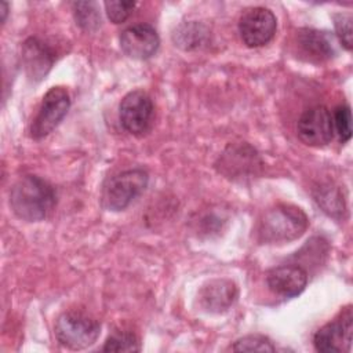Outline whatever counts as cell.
<instances>
[{
    "label": "cell",
    "mask_w": 353,
    "mask_h": 353,
    "mask_svg": "<svg viewBox=\"0 0 353 353\" xmlns=\"http://www.w3.org/2000/svg\"><path fill=\"white\" fill-rule=\"evenodd\" d=\"M54 188L37 175L19 178L10 192V207L22 221L37 222L46 219L55 207Z\"/></svg>",
    "instance_id": "cell-1"
},
{
    "label": "cell",
    "mask_w": 353,
    "mask_h": 353,
    "mask_svg": "<svg viewBox=\"0 0 353 353\" xmlns=\"http://www.w3.org/2000/svg\"><path fill=\"white\" fill-rule=\"evenodd\" d=\"M309 226L306 214L292 204H277L268 210L258 226L262 243H285L303 234Z\"/></svg>",
    "instance_id": "cell-2"
},
{
    "label": "cell",
    "mask_w": 353,
    "mask_h": 353,
    "mask_svg": "<svg viewBox=\"0 0 353 353\" xmlns=\"http://www.w3.org/2000/svg\"><path fill=\"white\" fill-rule=\"evenodd\" d=\"M149 182V175L142 168L125 170L108 179L102 190V205L109 211L127 208L143 190Z\"/></svg>",
    "instance_id": "cell-3"
},
{
    "label": "cell",
    "mask_w": 353,
    "mask_h": 353,
    "mask_svg": "<svg viewBox=\"0 0 353 353\" xmlns=\"http://www.w3.org/2000/svg\"><path fill=\"white\" fill-rule=\"evenodd\" d=\"M58 342L72 350H81L95 343L101 334V324L80 312H65L55 323Z\"/></svg>",
    "instance_id": "cell-4"
},
{
    "label": "cell",
    "mask_w": 353,
    "mask_h": 353,
    "mask_svg": "<svg viewBox=\"0 0 353 353\" xmlns=\"http://www.w3.org/2000/svg\"><path fill=\"white\" fill-rule=\"evenodd\" d=\"M69 108L70 97L68 90L59 85L50 88L44 94L39 110L30 124V137L33 139L47 137L63 120Z\"/></svg>",
    "instance_id": "cell-5"
},
{
    "label": "cell",
    "mask_w": 353,
    "mask_h": 353,
    "mask_svg": "<svg viewBox=\"0 0 353 353\" xmlns=\"http://www.w3.org/2000/svg\"><path fill=\"white\" fill-rule=\"evenodd\" d=\"M353 336V312L352 306L343 307L339 314L323 325L313 338L317 352L321 353H341L349 352Z\"/></svg>",
    "instance_id": "cell-6"
},
{
    "label": "cell",
    "mask_w": 353,
    "mask_h": 353,
    "mask_svg": "<svg viewBox=\"0 0 353 353\" xmlns=\"http://www.w3.org/2000/svg\"><path fill=\"white\" fill-rule=\"evenodd\" d=\"M153 101L150 95L142 90L128 92L120 102L119 117L127 132L141 137L149 131L153 120Z\"/></svg>",
    "instance_id": "cell-7"
},
{
    "label": "cell",
    "mask_w": 353,
    "mask_h": 353,
    "mask_svg": "<svg viewBox=\"0 0 353 353\" xmlns=\"http://www.w3.org/2000/svg\"><path fill=\"white\" fill-rule=\"evenodd\" d=\"M277 29L274 14L265 7H252L244 11L239 21V33L243 43L250 48L268 44Z\"/></svg>",
    "instance_id": "cell-8"
},
{
    "label": "cell",
    "mask_w": 353,
    "mask_h": 353,
    "mask_svg": "<svg viewBox=\"0 0 353 353\" xmlns=\"http://www.w3.org/2000/svg\"><path fill=\"white\" fill-rule=\"evenodd\" d=\"M298 135L309 146H324L334 135L332 114L323 106L317 105L305 110L296 124Z\"/></svg>",
    "instance_id": "cell-9"
},
{
    "label": "cell",
    "mask_w": 353,
    "mask_h": 353,
    "mask_svg": "<svg viewBox=\"0 0 353 353\" xmlns=\"http://www.w3.org/2000/svg\"><path fill=\"white\" fill-rule=\"evenodd\" d=\"M160 46V37L156 29L149 23H137L124 29L120 34L121 51L132 59H149Z\"/></svg>",
    "instance_id": "cell-10"
},
{
    "label": "cell",
    "mask_w": 353,
    "mask_h": 353,
    "mask_svg": "<svg viewBox=\"0 0 353 353\" xmlns=\"http://www.w3.org/2000/svg\"><path fill=\"white\" fill-rule=\"evenodd\" d=\"M266 281L273 294L281 298H294L305 290L307 273L299 265H281L268 273Z\"/></svg>",
    "instance_id": "cell-11"
},
{
    "label": "cell",
    "mask_w": 353,
    "mask_h": 353,
    "mask_svg": "<svg viewBox=\"0 0 353 353\" xmlns=\"http://www.w3.org/2000/svg\"><path fill=\"white\" fill-rule=\"evenodd\" d=\"M219 160L221 171L233 179L255 175L262 164L255 149L247 143L230 146Z\"/></svg>",
    "instance_id": "cell-12"
},
{
    "label": "cell",
    "mask_w": 353,
    "mask_h": 353,
    "mask_svg": "<svg viewBox=\"0 0 353 353\" xmlns=\"http://www.w3.org/2000/svg\"><path fill=\"white\" fill-rule=\"evenodd\" d=\"M52 50L40 39L30 37L22 46V63L32 80H41L54 63Z\"/></svg>",
    "instance_id": "cell-13"
},
{
    "label": "cell",
    "mask_w": 353,
    "mask_h": 353,
    "mask_svg": "<svg viewBox=\"0 0 353 353\" xmlns=\"http://www.w3.org/2000/svg\"><path fill=\"white\" fill-rule=\"evenodd\" d=\"M295 44L302 55L310 62H323L335 54L332 37L323 30L301 29L296 32Z\"/></svg>",
    "instance_id": "cell-14"
},
{
    "label": "cell",
    "mask_w": 353,
    "mask_h": 353,
    "mask_svg": "<svg viewBox=\"0 0 353 353\" xmlns=\"http://www.w3.org/2000/svg\"><path fill=\"white\" fill-rule=\"evenodd\" d=\"M237 298V287L226 279H216L205 285L199 292L201 306L207 312L221 313L228 310Z\"/></svg>",
    "instance_id": "cell-15"
},
{
    "label": "cell",
    "mask_w": 353,
    "mask_h": 353,
    "mask_svg": "<svg viewBox=\"0 0 353 353\" xmlns=\"http://www.w3.org/2000/svg\"><path fill=\"white\" fill-rule=\"evenodd\" d=\"M76 23L84 30H94L101 25V14L98 6L94 1H77L73 3Z\"/></svg>",
    "instance_id": "cell-16"
},
{
    "label": "cell",
    "mask_w": 353,
    "mask_h": 353,
    "mask_svg": "<svg viewBox=\"0 0 353 353\" xmlns=\"http://www.w3.org/2000/svg\"><path fill=\"white\" fill-rule=\"evenodd\" d=\"M103 352H139L141 343L138 336L130 331H116L105 342Z\"/></svg>",
    "instance_id": "cell-17"
},
{
    "label": "cell",
    "mask_w": 353,
    "mask_h": 353,
    "mask_svg": "<svg viewBox=\"0 0 353 353\" xmlns=\"http://www.w3.org/2000/svg\"><path fill=\"white\" fill-rule=\"evenodd\" d=\"M316 200L323 207V210L332 216H336L345 211L343 197L336 188H323L316 196Z\"/></svg>",
    "instance_id": "cell-18"
},
{
    "label": "cell",
    "mask_w": 353,
    "mask_h": 353,
    "mask_svg": "<svg viewBox=\"0 0 353 353\" xmlns=\"http://www.w3.org/2000/svg\"><path fill=\"white\" fill-rule=\"evenodd\" d=\"M234 352H274L276 347L268 336L263 335H245L234 342L232 346Z\"/></svg>",
    "instance_id": "cell-19"
},
{
    "label": "cell",
    "mask_w": 353,
    "mask_h": 353,
    "mask_svg": "<svg viewBox=\"0 0 353 353\" xmlns=\"http://www.w3.org/2000/svg\"><path fill=\"white\" fill-rule=\"evenodd\" d=\"M332 127L341 142H347L352 138V112L349 105H341L334 110Z\"/></svg>",
    "instance_id": "cell-20"
},
{
    "label": "cell",
    "mask_w": 353,
    "mask_h": 353,
    "mask_svg": "<svg viewBox=\"0 0 353 353\" xmlns=\"http://www.w3.org/2000/svg\"><path fill=\"white\" fill-rule=\"evenodd\" d=\"M352 22L353 17L349 12H339L334 15V26H335V33L336 37L343 48L347 51L352 50L353 47V29H352Z\"/></svg>",
    "instance_id": "cell-21"
},
{
    "label": "cell",
    "mask_w": 353,
    "mask_h": 353,
    "mask_svg": "<svg viewBox=\"0 0 353 353\" xmlns=\"http://www.w3.org/2000/svg\"><path fill=\"white\" fill-rule=\"evenodd\" d=\"M135 7L137 3L131 0H112L105 3L106 15L113 23L124 22L132 14Z\"/></svg>",
    "instance_id": "cell-22"
},
{
    "label": "cell",
    "mask_w": 353,
    "mask_h": 353,
    "mask_svg": "<svg viewBox=\"0 0 353 353\" xmlns=\"http://www.w3.org/2000/svg\"><path fill=\"white\" fill-rule=\"evenodd\" d=\"M0 12H1V23H4L6 18L8 15V3H6V1L0 3Z\"/></svg>",
    "instance_id": "cell-23"
}]
</instances>
